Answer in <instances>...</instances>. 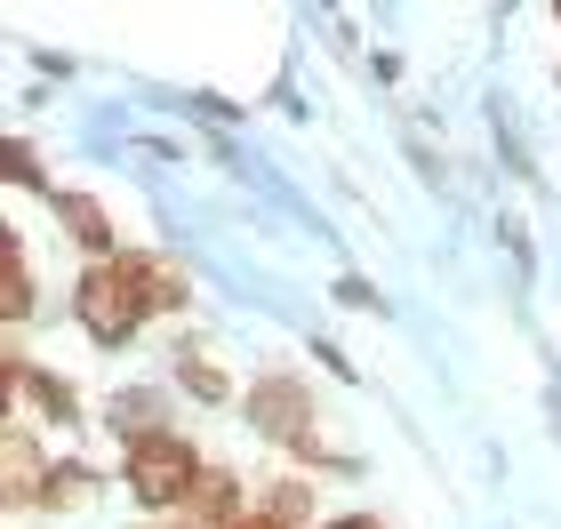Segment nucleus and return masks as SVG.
<instances>
[{
  "label": "nucleus",
  "mask_w": 561,
  "mask_h": 529,
  "mask_svg": "<svg viewBox=\"0 0 561 529\" xmlns=\"http://www.w3.org/2000/svg\"><path fill=\"white\" fill-rule=\"evenodd\" d=\"M24 410H33L41 425H81V386L57 369H33L24 377Z\"/></svg>",
  "instance_id": "12"
},
{
  "label": "nucleus",
  "mask_w": 561,
  "mask_h": 529,
  "mask_svg": "<svg viewBox=\"0 0 561 529\" xmlns=\"http://www.w3.org/2000/svg\"><path fill=\"white\" fill-rule=\"evenodd\" d=\"M169 417H176V401H169V386H113L105 393V434L129 449V441H152V434H169Z\"/></svg>",
  "instance_id": "7"
},
{
  "label": "nucleus",
  "mask_w": 561,
  "mask_h": 529,
  "mask_svg": "<svg viewBox=\"0 0 561 529\" xmlns=\"http://www.w3.org/2000/svg\"><path fill=\"white\" fill-rule=\"evenodd\" d=\"M176 386H185L201 410H241V386H233V369L217 361V353H201L193 337H176Z\"/></svg>",
  "instance_id": "8"
},
{
  "label": "nucleus",
  "mask_w": 561,
  "mask_h": 529,
  "mask_svg": "<svg viewBox=\"0 0 561 529\" xmlns=\"http://www.w3.org/2000/svg\"><path fill=\"white\" fill-rule=\"evenodd\" d=\"M152 306H161V321L193 306V273H185V257H169V249L152 257Z\"/></svg>",
  "instance_id": "13"
},
{
  "label": "nucleus",
  "mask_w": 561,
  "mask_h": 529,
  "mask_svg": "<svg viewBox=\"0 0 561 529\" xmlns=\"http://www.w3.org/2000/svg\"><path fill=\"white\" fill-rule=\"evenodd\" d=\"M249 514H257L249 482H241L233 465H217V458H209V473H201V490L185 497V514H176V521H185V529H241Z\"/></svg>",
  "instance_id": "6"
},
{
  "label": "nucleus",
  "mask_w": 561,
  "mask_h": 529,
  "mask_svg": "<svg viewBox=\"0 0 561 529\" xmlns=\"http://www.w3.org/2000/svg\"><path fill=\"white\" fill-rule=\"evenodd\" d=\"M257 514H273L280 529H321L329 514H321V482H313V473H273V482L257 490Z\"/></svg>",
  "instance_id": "9"
},
{
  "label": "nucleus",
  "mask_w": 561,
  "mask_h": 529,
  "mask_svg": "<svg viewBox=\"0 0 561 529\" xmlns=\"http://www.w3.org/2000/svg\"><path fill=\"white\" fill-rule=\"evenodd\" d=\"M96 497H105V473L89 458H57V473H48V490H41V514H89Z\"/></svg>",
  "instance_id": "11"
},
{
  "label": "nucleus",
  "mask_w": 561,
  "mask_h": 529,
  "mask_svg": "<svg viewBox=\"0 0 561 529\" xmlns=\"http://www.w3.org/2000/svg\"><path fill=\"white\" fill-rule=\"evenodd\" d=\"M0 176H9L16 193H57V176H41V153H33V137H9V153H0Z\"/></svg>",
  "instance_id": "14"
},
{
  "label": "nucleus",
  "mask_w": 561,
  "mask_h": 529,
  "mask_svg": "<svg viewBox=\"0 0 561 529\" xmlns=\"http://www.w3.org/2000/svg\"><path fill=\"white\" fill-rule=\"evenodd\" d=\"M33 321V257H24L16 233H0V330H24Z\"/></svg>",
  "instance_id": "10"
},
{
  "label": "nucleus",
  "mask_w": 561,
  "mask_h": 529,
  "mask_svg": "<svg viewBox=\"0 0 561 529\" xmlns=\"http://www.w3.org/2000/svg\"><path fill=\"white\" fill-rule=\"evenodd\" d=\"M48 473H57V458L41 449L33 425H0V506L9 514H41V490H48Z\"/></svg>",
  "instance_id": "5"
},
{
  "label": "nucleus",
  "mask_w": 561,
  "mask_h": 529,
  "mask_svg": "<svg viewBox=\"0 0 561 529\" xmlns=\"http://www.w3.org/2000/svg\"><path fill=\"white\" fill-rule=\"evenodd\" d=\"M241 529H280V521H273V514H249V521H241Z\"/></svg>",
  "instance_id": "17"
},
{
  "label": "nucleus",
  "mask_w": 561,
  "mask_h": 529,
  "mask_svg": "<svg viewBox=\"0 0 561 529\" xmlns=\"http://www.w3.org/2000/svg\"><path fill=\"white\" fill-rule=\"evenodd\" d=\"M321 529H393V521H377V514H329Z\"/></svg>",
  "instance_id": "16"
},
{
  "label": "nucleus",
  "mask_w": 561,
  "mask_h": 529,
  "mask_svg": "<svg viewBox=\"0 0 561 529\" xmlns=\"http://www.w3.org/2000/svg\"><path fill=\"white\" fill-rule=\"evenodd\" d=\"M152 257L161 249H121L105 265H81V281H72V321H81V337L96 353H129L161 306H152Z\"/></svg>",
  "instance_id": "2"
},
{
  "label": "nucleus",
  "mask_w": 561,
  "mask_h": 529,
  "mask_svg": "<svg viewBox=\"0 0 561 529\" xmlns=\"http://www.w3.org/2000/svg\"><path fill=\"white\" fill-rule=\"evenodd\" d=\"M137 529H185V521H176V514H169V521H137Z\"/></svg>",
  "instance_id": "18"
},
{
  "label": "nucleus",
  "mask_w": 561,
  "mask_h": 529,
  "mask_svg": "<svg viewBox=\"0 0 561 529\" xmlns=\"http://www.w3.org/2000/svg\"><path fill=\"white\" fill-rule=\"evenodd\" d=\"M337 306H353V313H369V306H377V289L362 281V273H345V281H337Z\"/></svg>",
  "instance_id": "15"
},
{
  "label": "nucleus",
  "mask_w": 561,
  "mask_h": 529,
  "mask_svg": "<svg viewBox=\"0 0 561 529\" xmlns=\"http://www.w3.org/2000/svg\"><path fill=\"white\" fill-rule=\"evenodd\" d=\"M48 217H57V233L81 249L89 265H105V257L129 249V241H121V217L105 209V193H89V185H57V193H48Z\"/></svg>",
  "instance_id": "4"
},
{
  "label": "nucleus",
  "mask_w": 561,
  "mask_h": 529,
  "mask_svg": "<svg viewBox=\"0 0 561 529\" xmlns=\"http://www.w3.org/2000/svg\"><path fill=\"white\" fill-rule=\"evenodd\" d=\"M201 473H209V458H201V441L185 434V425H169V434L121 449V490H129V506L145 521L185 514V497L201 490Z\"/></svg>",
  "instance_id": "3"
},
{
  "label": "nucleus",
  "mask_w": 561,
  "mask_h": 529,
  "mask_svg": "<svg viewBox=\"0 0 561 529\" xmlns=\"http://www.w3.org/2000/svg\"><path fill=\"white\" fill-rule=\"evenodd\" d=\"M241 425L257 434L265 449H280L297 473H337V482H353V458H337V449L321 441V401H313V386L289 369V361H273V369H257L241 386Z\"/></svg>",
  "instance_id": "1"
}]
</instances>
